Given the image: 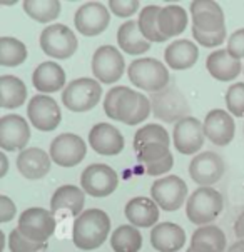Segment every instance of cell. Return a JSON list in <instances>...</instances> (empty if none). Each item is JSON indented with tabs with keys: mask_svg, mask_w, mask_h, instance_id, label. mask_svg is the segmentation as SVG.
<instances>
[{
	"mask_svg": "<svg viewBox=\"0 0 244 252\" xmlns=\"http://www.w3.org/2000/svg\"><path fill=\"white\" fill-rule=\"evenodd\" d=\"M104 112L112 121H121L127 126L144 122L151 115V100L129 87H114L104 99Z\"/></svg>",
	"mask_w": 244,
	"mask_h": 252,
	"instance_id": "6da1fadb",
	"label": "cell"
},
{
	"mask_svg": "<svg viewBox=\"0 0 244 252\" xmlns=\"http://www.w3.org/2000/svg\"><path fill=\"white\" fill-rule=\"evenodd\" d=\"M110 232V217L101 209H89L75 217L72 239L80 251H94L105 242Z\"/></svg>",
	"mask_w": 244,
	"mask_h": 252,
	"instance_id": "7a4b0ae2",
	"label": "cell"
},
{
	"mask_svg": "<svg viewBox=\"0 0 244 252\" xmlns=\"http://www.w3.org/2000/svg\"><path fill=\"white\" fill-rule=\"evenodd\" d=\"M149 100H151L152 114L162 122L177 124L182 119L189 117V102L175 84H169L162 91L154 92Z\"/></svg>",
	"mask_w": 244,
	"mask_h": 252,
	"instance_id": "3957f363",
	"label": "cell"
},
{
	"mask_svg": "<svg viewBox=\"0 0 244 252\" xmlns=\"http://www.w3.org/2000/svg\"><path fill=\"white\" fill-rule=\"evenodd\" d=\"M224 207L222 195L212 187H199L186 202V216L196 225H209Z\"/></svg>",
	"mask_w": 244,
	"mask_h": 252,
	"instance_id": "277c9868",
	"label": "cell"
},
{
	"mask_svg": "<svg viewBox=\"0 0 244 252\" xmlns=\"http://www.w3.org/2000/svg\"><path fill=\"white\" fill-rule=\"evenodd\" d=\"M129 80L136 87L147 92H159L169 85V70L157 59L142 57L132 61L127 69Z\"/></svg>",
	"mask_w": 244,
	"mask_h": 252,
	"instance_id": "5b68a950",
	"label": "cell"
},
{
	"mask_svg": "<svg viewBox=\"0 0 244 252\" xmlns=\"http://www.w3.org/2000/svg\"><path fill=\"white\" fill-rule=\"evenodd\" d=\"M101 95V84L89 77H82L67 84L62 92V104L72 112H87L99 104Z\"/></svg>",
	"mask_w": 244,
	"mask_h": 252,
	"instance_id": "8992f818",
	"label": "cell"
},
{
	"mask_svg": "<svg viewBox=\"0 0 244 252\" xmlns=\"http://www.w3.org/2000/svg\"><path fill=\"white\" fill-rule=\"evenodd\" d=\"M77 37L67 25L54 24L40 33V49L52 59H69L77 50Z\"/></svg>",
	"mask_w": 244,
	"mask_h": 252,
	"instance_id": "52a82bcc",
	"label": "cell"
},
{
	"mask_svg": "<svg viewBox=\"0 0 244 252\" xmlns=\"http://www.w3.org/2000/svg\"><path fill=\"white\" fill-rule=\"evenodd\" d=\"M17 229L34 242H45L55 230L54 214L42 207H31L20 214Z\"/></svg>",
	"mask_w": 244,
	"mask_h": 252,
	"instance_id": "ba28073f",
	"label": "cell"
},
{
	"mask_svg": "<svg viewBox=\"0 0 244 252\" xmlns=\"http://www.w3.org/2000/svg\"><path fill=\"white\" fill-rule=\"evenodd\" d=\"M126 62L122 54L114 45H102L94 52L92 57V72L99 82L114 84L124 74Z\"/></svg>",
	"mask_w": 244,
	"mask_h": 252,
	"instance_id": "9c48e42d",
	"label": "cell"
},
{
	"mask_svg": "<svg viewBox=\"0 0 244 252\" xmlns=\"http://www.w3.org/2000/svg\"><path fill=\"white\" fill-rule=\"evenodd\" d=\"M152 200L159 206L162 211H177L186 202L187 197V186L181 177L177 176H166L157 179L151 187Z\"/></svg>",
	"mask_w": 244,
	"mask_h": 252,
	"instance_id": "30bf717a",
	"label": "cell"
},
{
	"mask_svg": "<svg viewBox=\"0 0 244 252\" xmlns=\"http://www.w3.org/2000/svg\"><path fill=\"white\" fill-rule=\"evenodd\" d=\"M80 186L92 197H107L117 189L119 177L112 167L105 164H92L80 176Z\"/></svg>",
	"mask_w": 244,
	"mask_h": 252,
	"instance_id": "8fae6325",
	"label": "cell"
},
{
	"mask_svg": "<svg viewBox=\"0 0 244 252\" xmlns=\"http://www.w3.org/2000/svg\"><path fill=\"white\" fill-rule=\"evenodd\" d=\"M87 145L75 134H61L50 142V159L61 167H74L84 160Z\"/></svg>",
	"mask_w": 244,
	"mask_h": 252,
	"instance_id": "7c38bea8",
	"label": "cell"
},
{
	"mask_svg": "<svg viewBox=\"0 0 244 252\" xmlns=\"http://www.w3.org/2000/svg\"><path fill=\"white\" fill-rule=\"evenodd\" d=\"M75 29L85 37L99 35L110 24V14L101 2H87L77 8L74 15Z\"/></svg>",
	"mask_w": 244,
	"mask_h": 252,
	"instance_id": "4fadbf2b",
	"label": "cell"
},
{
	"mask_svg": "<svg viewBox=\"0 0 244 252\" xmlns=\"http://www.w3.org/2000/svg\"><path fill=\"white\" fill-rule=\"evenodd\" d=\"M29 121L35 129L42 132H50L57 129L61 124L62 114L57 102L49 95H34L27 105Z\"/></svg>",
	"mask_w": 244,
	"mask_h": 252,
	"instance_id": "5bb4252c",
	"label": "cell"
},
{
	"mask_svg": "<svg viewBox=\"0 0 244 252\" xmlns=\"http://www.w3.org/2000/svg\"><path fill=\"white\" fill-rule=\"evenodd\" d=\"M31 140V127L27 121L17 114H8L0 119V149L8 152L25 151Z\"/></svg>",
	"mask_w": 244,
	"mask_h": 252,
	"instance_id": "9a60e30c",
	"label": "cell"
},
{
	"mask_svg": "<svg viewBox=\"0 0 244 252\" xmlns=\"http://www.w3.org/2000/svg\"><path fill=\"white\" fill-rule=\"evenodd\" d=\"M224 160L216 152H201L191 160L189 176L201 187H211L224 176Z\"/></svg>",
	"mask_w": 244,
	"mask_h": 252,
	"instance_id": "2e32d148",
	"label": "cell"
},
{
	"mask_svg": "<svg viewBox=\"0 0 244 252\" xmlns=\"http://www.w3.org/2000/svg\"><path fill=\"white\" fill-rule=\"evenodd\" d=\"M204 139H206L204 126L196 117H186L177 124H174V147L181 154L189 156V154H196L201 151Z\"/></svg>",
	"mask_w": 244,
	"mask_h": 252,
	"instance_id": "e0dca14e",
	"label": "cell"
},
{
	"mask_svg": "<svg viewBox=\"0 0 244 252\" xmlns=\"http://www.w3.org/2000/svg\"><path fill=\"white\" fill-rule=\"evenodd\" d=\"M89 144L101 156H117L124 149V135L112 124H97L89 132Z\"/></svg>",
	"mask_w": 244,
	"mask_h": 252,
	"instance_id": "ac0fdd59",
	"label": "cell"
},
{
	"mask_svg": "<svg viewBox=\"0 0 244 252\" xmlns=\"http://www.w3.org/2000/svg\"><path fill=\"white\" fill-rule=\"evenodd\" d=\"M138 154V162L147 176H164L173 169L174 157L169 147L161 144H151L140 149Z\"/></svg>",
	"mask_w": 244,
	"mask_h": 252,
	"instance_id": "d6986e66",
	"label": "cell"
},
{
	"mask_svg": "<svg viewBox=\"0 0 244 252\" xmlns=\"http://www.w3.org/2000/svg\"><path fill=\"white\" fill-rule=\"evenodd\" d=\"M204 126V134L206 137L211 140L212 144L219 145H228L234 137V130H236V126H234V121L231 117V114L228 110L222 109H214L211 110L206 119L203 122Z\"/></svg>",
	"mask_w": 244,
	"mask_h": 252,
	"instance_id": "ffe728a7",
	"label": "cell"
},
{
	"mask_svg": "<svg viewBox=\"0 0 244 252\" xmlns=\"http://www.w3.org/2000/svg\"><path fill=\"white\" fill-rule=\"evenodd\" d=\"M192 24L201 32H217L224 27V14L219 3L211 0H196L191 3Z\"/></svg>",
	"mask_w": 244,
	"mask_h": 252,
	"instance_id": "44dd1931",
	"label": "cell"
},
{
	"mask_svg": "<svg viewBox=\"0 0 244 252\" xmlns=\"http://www.w3.org/2000/svg\"><path fill=\"white\" fill-rule=\"evenodd\" d=\"M50 164H52L50 154L44 152L38 147L25 149L17 157V169H19V172L25 179H31V181L45 177L50 170Z\"/></svg>",
	"mask_w": 244,
	"mask_h": 252,
	"instance_id": "7402d4cb",
	"label": "cell"
},
{
	"mask_svg": "<svg viewBox=\"0 0 244 252\" xmlns=\"http://www.w3.org/2000/svg\"><path fill=\"white\" fill-rule=\"evenodd\" d=\"M186 232L174 222H161L151 230V244L159 252H177L184 247Z\"/></svg>",
	"mask_w": 244,
	"mask_h": 252,
	"instance_id": "603a6c76",
	"label": "cell"
},
{
	"mask_svg": "<svg viewBox=\"0 0 244 252\" xmlns=\"http://www.w3.org/2000/svg\"><path fill=\"white\" fill-rule=\"evenodd\" d=\"M206 67L214 79L219 80V82H231L244 70L241 65V61L234 59L233 55L228 52V49H221L216 52L209 54Z\"/></svg>",
	"mask_w": 244,
	"mask_h": 252,
	"instance_id": "cb8c5ba5",
	"label": "cell"
},
{
	"mask_svg": "<svg viewBox=\"0 0 244 252\" xmlns=\"http://www.w3.org/2000/svg\"><path fill=\"white\" fill-rule=\"evenodd\" d=\"M34 87L40 94H52L57 92L66 85V72L59 63L55 62H42L37 65L32 75Z\"/></svg>",
	"mask_w": 244,
	"mask_h": 252,
	"instance_id": "d4e9b609",
	"label": "cell"
},
{
	"mask_svg": "<svg viewBox=\"0 0 244 252\" xmlns=\"http://www.w3.org/2000/svg\"><path fill=\"white\" fill-rule=\"evenodd\" d=\"M166 62L174 70H186L191 69L199 57V49L194 42H189L187 38L171 42L164 52Z\"/></svg>",
	"mask_w": 244,
	"mask_h": 252,
	"instance_id": "484cf974",
	"label": "cell"
},
{
	"mask_svg": "<svg viewBox=\"0 0 244 252\" xmlns=\"http://www.w3.org/2000/svg\"><path fill=\"white\" fill-rule=\"evenodd\" d=\"M126 217L134 227H152L159 219V206L152 199L134 197L126 204Z\"/></svg>",
	"mask_w": 244,
	"mask_h": 252,
	"instance_id": "4316f807",
	"label": "cell"
},
{
	"mask_svg": "<svg viewBox=\"0 0 244 252\" xmlns=\"http://www.w3.org/2000/svg\"><path fill=\"white\" fill-rule=\"evenodd\" d=\"M85 204V192L77 186H62L54 192L50 199V212L55 216L61 211H69L72 216L82 214Z\"/></svg>",
	"mask_w": 244,
	"mask_h": 252,
	"instance_id": "83f0119b",
	"label": "cell"
},
{
	"mask_svg": "<svg viewBox=\"0 0 244 252\" xmlns=\"http://www.w3.org/2000/svg\"><path fill=\"white\" fill-rule=\"evenodd\" d=\"M189 249L192 252H224L226 236L216 225H203L192 234Z\"/></svg>",
	"mask_w": 244,
	"mask_h": 252,
	"instance_id": "f1b7e54d",
	"label": "cell"
},
{
	"mask_svg": "<svg viewBox=\"0 0 244 252\" xmlns=\"http://www.w3.org/2000/svg\"><path fill=\"white\" fill-rule=\"evenodd\" d=\"M117 44L129 55H142L151 49V42L142 35L138 22H134V20H129L119 27Z\"/></svg>",
	"mask_w": 244,
	"mask_h": 252,
	"instance_id": "f546056e",
	"label": "cell"
},
{
	"mask_svg": "<svg viewBox=\"0 0 244 252\" xmlns=\"http://www.w3.org/2000/svg\"><path fill=\"white\" fill-rule=\"evenodd\" d=\"M27 99V87L19 77L2 75L0 77V107L19 109Z\"/></svg>",
	"mask_w": 244,
	"mask_h": 252,
	"instance_id": "4dcf8cb0",
	"label": "cell"
},
{
	"mask_svg": "<svg viewBox=\"0 0 244 252\" xmlns=\"http://www.w3.org/2000/svg\"><path fill=\"white\" fill-rule=\"evenodd\" d=\"M159 31L166 38L175 37L179 33L184 32V29L187 27V12L186 8L181 5H166L162 7L159 19Z\"/></svg>",
	"mask_w": 244,
	"mask_h": 252,
	"instance_id": "1f68e13d",
	"label": "cell"
},
{
	"mask_svg": "<svg viewBox=\"0 0 244 252\" xmlns=\"http://www.w3.org/2000/svg\"><path fill=\"white\" fill-rule=\"evenodd\" d=\"M110 246L114 252H139L142 236L134 225H119L110 236Z\"/></svg>",
	"mask_w": 244,
	"mask_h": 252,
	"instance_id": "d6a6232c",
	"label": "cell"
},
{
	"mask_svg": "<svg viewBox=\"0 0 244 252\" xmlns=\"http://www.w3.org/2000/svg\"><path fill=\"white\" fill-rule=\"evenodd\" d=\"M27 47L24 42L14 37L0 38V65L3 67H17L27 59Z\"/></svg>",
	"mask_w": 244,
	"mask_h": 252,
	"instance_id": "836d02e7",
	"label": "cell"
},
{
	"mask_svg": "<svg viewBox=\"0 0 244 252\" xmlns=\"http://www.w3.org/2000/svg\"><path fill=\"white\" fill-rule=\"evenodd\" d=\"M162 7L159 5H147L142 8L138 20L139 31L142 32V35L147 38L149 42H168V38L161 33L159 31V24H157V19H159Z\"/></svg>",
	"mask_w": 244,
	"mask_h": 252,
	"instance_id": "e575fe53",
	"label": "cell"
},
{
	"mask_svg": "<svg viewBox=\"0 0 244 252\" xmlns=\"http://www.w3.org/2000/svg\"><path fill=\"white\" fill-rule=\"evenodd\" d=\"M24 10L31 19L37 22H52L61 14V2L55 0H27L24 2Z\"/></svg>",
	"mask_w": 244,
	"mask_h": 252,
	"instance_id": "d590c367",
	"label": "cell"
},
{
	"mask_svg": "<svg viewBox=\"0 0 244 252\" xmlns=\"http://www.w3.org/2000/svg\"><path fill=\"white\" fill-rule=\"evenodd\" d=\"M151 144H161L169 147L171 144V137L168 134V130L164 127H161L159 124H147V126L140 127V129L136 132L134 135V149L136 152H139L140 149L145 147V145Z\"/></svg>",
	"mask_w": 244,
	"mask_h": 252,
	"instance_id": "8d00e7d4",
	"label": "cell"
},
{
	"mask_svg": "<svg viewBox=\"0 0 244 252\" xmlns=\"http://www.w3.org/2000/svg\"><path fill=\"white\" fill-rule=\"evenodd\" d=\"M226 107H228L229 114L236 115V117H244V82H236L228 89Z\"/></svg>",
	"mask_w": 244,
	"mask_h": 252,
	"instance_id": "74e56055",
	"label": "cell"
},
{
	"mask_svg": "<svg viewBox=\"0 0 244 252\" xmlns=\"http://www.w3.org/2000/svg\"><path fill=\"white\" fill-rule=\"evenodd\" d=\"M8 247L10 252H38L45 249V242H34L22 236L19 229H14L8 234Z\"/></svg>",
	"mask_w": 244,
	"mask_h": 252,
	"instance_id": "f35d334b",
	"label": "cell"
},
{
	"mask_svg": "<svg viewBox=\"0 0 244 252\" xmlns=\"http://www.w3.org/2000/svg\"><path fill=\"white\" fill-rule=\"evenodd\" d=\"M192 35L203 47H217L226 40V29L217 32H201L199 29L192 27Z\"/></svg>",
	"mask_w": 244,
	"mask_h": 252,
	"instance_id": "ab89813d",
	"label": "cell"
},
{
	"mask_svg": "<svg viewBox=\"0 0 244 252\" xmlns=\"http://www.w3.org/2000/svg\"><path fill=\"white\" fill-rule=\"evenodd\" d=\"M109 8L117 17H131L138 12L139 2H136V0H112V2H109Z\"/></svg>",
	"mask_w": 244,
	"mask_h": 252,
	"instance_id": "60d3db41",
	"label": "cell"
},
{
	"mask_svg": "<svg viewBox=\"0 0 244 252\" xmlns=\"http://www.w3.org/2000/svg\"><path fill=\"white\" fill-rule=\"evenodd\" d=\"M228 52L238 61L244 59V29L231 33V37L228 38Z\"/></svg>",
	"mask_w": 244,
	"mask_h": 252,
	"instance_id": "b9f144b4",
	"label": "cell"
},
{
	"mask_svg": "<svg viewBox=\"0 0 244 252\" xmlns=\"http://www.w3.org/2000/svg\"><path fill=\"white\" fill-rule=\"evenodd\" d=\"M15 212H17L15 204L12 202L7 195H0V222L5 224V222L12 220L15 216Z\"/></svg>",
	"mask_w": 244,
	"mask_h": 252,
	"instance_id": "7bdbcfd3",
	"label": "cell"
},
{
	"mask_svg": "<svg viewBox=\"0 0 244 252\" xmlns=\"http://www.w3.org/2000/svg\"><path fill=\"white\" fill-rule=\"evenodd\" d=\"M234 234H236L239 241H244V212L234 222Z\"/></svg>",
	"mask_w": 244,
	"mask_h": 252,
	"instance_id": "ee69618b",
	"label": "cell"
},
{
	"mask_svg": "<svg viewBox=\"0 0 244 252\" xmlns=\"http://www.w3.org/2000/svg\"><path fill=\"white\" fill-rule=\"evenodd\" d=\"M0 177H3L7 174V169H8V159H7V156L3 152H0Z\"/></svg>",
	"mask_w": 244,
	"mask_h": 252,
	"instance_id": "f6af8a7d",
	"label": "cell"
},
{
	"mask_svg": "<svg viewBox=\"0 0 244 252\" xmlns=\"http://www.w3.org/2000/svg\"><path fill=\"white\" fill-rule=\"evenodd\" d=\"M228 252H244V241L234 242V244L228 249Z\"/></svg>",
	"mask_w": 244,
	"mask_h": 252,
	"instance_id": "bcb514c9",
	"label": "cell"
},
{
	"mask_svg": "<svg viewBox=\"0 0 244 252\" xmlns=\"http://www.w3.org/2000/svg\"><path fill=\"white\" fill-rule=\"evenodd\" d=\"M187 252H192V251H191V249H187Z\"/></svg>",
	"mask_w": 244,
	"mask_h": 252,
	"instance_id": "7dc6e473",
	"label": "cell"
}]
</instances>
